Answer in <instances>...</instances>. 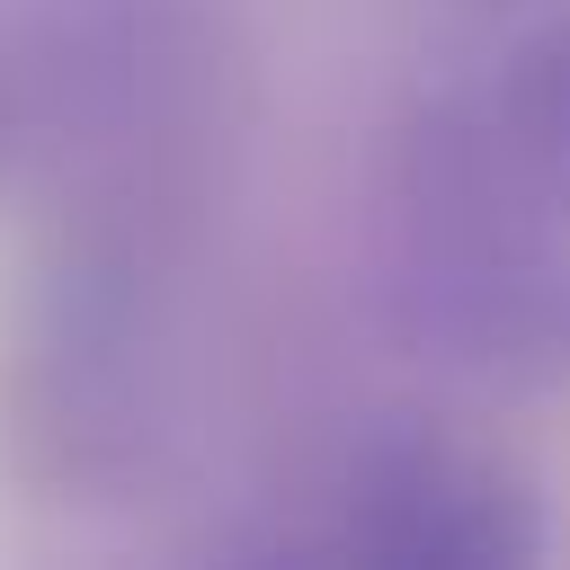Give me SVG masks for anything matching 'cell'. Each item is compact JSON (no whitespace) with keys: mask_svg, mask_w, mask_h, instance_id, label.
I'll use <instances>...</instances> for the list:
<instances>
[{"mask_svg":"<svg viewBox=\"0 0 570 570\" xmlns=\"http://www.w3.org/2000/svg\"><path fill=\"white\" fill-rule=\"evenodd\" d=\"M499 151L543 205H570V18L534 27L499 71Z\"/></svg>","mask_w":570,"mask_h":570,"instance_id":"7a4b0ae2","label":"cell"},{"mask_svg":"<svg viewBox=\"0 0 570 570\" xmlns=\"http://www.w3.org/2000/svg\"><path fill=\"white\" fill-rule=\"evenodd\" d=\"M543 534L517 463L463 436H392L347 481V543L392 570H490L525 561Z\"/></svg>","mask_w":570,"mask_h":570,"instance_id":"6da1fadb","label":"cell"}]
</instances>
